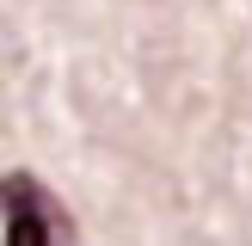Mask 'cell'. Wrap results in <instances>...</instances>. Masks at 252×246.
Returning a JSON list of instances; mask_svg holds the SVG:
<instances>
[{
    "instance_id": "obj_1",
    "label": "cell",
    "mask_w": 252,
    "mask_h": 246,
    "mask_svg": "<svg viewBox=\"0 0 252 246\" xmlns=\"http://www.w3.org/2000/svg\"><path fill=\"white\" fill-rule=\"evenodd\" d=\"M0 197H6V246H68L74 240V221L62 215V203L31 172H6Z\"/></svg>"
}]
</instances>
